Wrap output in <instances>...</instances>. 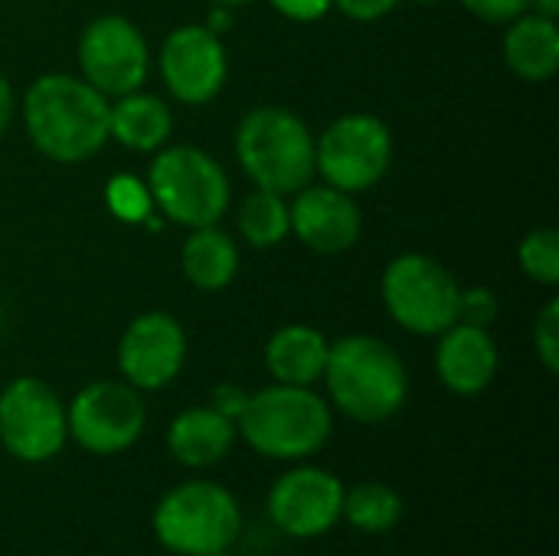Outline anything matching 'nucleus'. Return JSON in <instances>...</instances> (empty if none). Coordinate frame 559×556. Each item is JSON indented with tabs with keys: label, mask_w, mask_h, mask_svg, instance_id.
I'll use <instances>...</instances> for the list:
<instances>
[{
	"label": "nucleus",
	"mask_w": 559,
	"mask_h": 556,
	"mask_svg": "<svg viewBox=\"0 0 559 556\" xmlns=\"http://www.w3.org/2000/svg\"><path fill=\"white\" fill-rule=\"evenodd\" d=\"M23 125L39 154L59 164H79L108 141V98L85 79L49 72L26 88Z\"/></svg>",
	"instance_id": "1"
},
{
	"label": "nucleus",
	"mask_w": 559,
	"mask_h": 556,
	"mask_svg": "<svg viewBox=\"0 0 559 556\" xmlns=\"http://www.w3.org/2000/svg\"><path fill=\"white\" fill-rule=\"evenodd\" d=\"M321 380L331 403L354 423H383L396 416L409 393L400 354L370 334H350L331 344Z\"/></svg>",
	"instance_id": "2"
},
{
	"label": "nucleus",
	"mask_w": 559,
	"mask_h": 556,
	"mask_svg": "<svg viewBox=\"0 0 559 556\" xmlns=\"http://www.w3.org/2000/svg\"><path fill=\"white\" fill-rule=\"evenodd\" d=\"M236 433L262 459L305 462L328 446L334 416L328 400L311 387L272 383L246 400V410L236 419Z\"/></svg>",
	"instance_id": "3"
},
{
	"label": "nucleus",
	"mask_w": 559,
	"mask_h": 556,
	"mask_svg": "<svg viewBox=\"0 0 559 556\" xmlns=\"http://www.w3.org/2000/svg\"><path fill=\"white\" fill-rule=\"evenodd\" d=\"M236 157L259 190L298 193L314 177V138L308 125L278 105L252 108L236 131Z\"/></svg>",
	"instance_id": "4"
},
{
	"label": "nucleus",
	"mask_w": 559,
	"mask_h": 556,
	"mask_svg": "<svg viewBox=\"0 0 559 556\" xmlns=\"http://www.w3.org/2000/svg\"><path fill=\"white\" fill-rule=\"evenodd\" d=\"M151 531L157 544L174 556H210L233 551L242 534V511L229 488L193 478L170 488L157 501Z\"/></svg>",
	"instance_id": "5"
},
{
	"label": "nucleus",
	"mask_w": 559,
	"mask_h": 556,
	"mask_svg": "<svg viewBox=\"0 0 559 556\" xmlns=\"http://www.w3.org/2000/svg\"><path fill=\"white\" fill-rule=\"evenodd\" d=\"M151 200L180 226H213L229 206L226 170L200 147H164L147 170Z\"/></svg>",
	"instance_id": "6"
},
{
	"label": "nucleus",
	"mask_w": 559,
	"mask_h": 556,
	"mask_svg": "<svg viewBox=\"0 0 559 556\" xmlns=\"http://www.w3.org/2000/svg\"><path fill=\"white\" fill-rule=\"evenodd\" d=\"M383 301L393 321L413 334H442L459 321L462 288L455 275L423 252L396 256L383 272Z\"/></svg>",
	"instance_id": "7"
},
{
	"label": "nucleus",
	"mask_w": 559,
	"mask_h": 556,
	"mask_svg": "<svg viewBox=\"0 0 559 556\" xmlns=\"http://www.w3.org/2000/svg\"><path fill=\"white\" fill-rule=\"evenodd\" d=\"M66 426L79 449L92 456H121L141 439L147 426V406L141 390L131 383L95 380L66 406Z\"/></svg>",
	"instance_id": "8"
},
{
	"label": "nucleus",
	"mask_w": 559,
	"mask_h": 556,
	"mask_svg": "<svg viewBox=\"0 0 559 556\" xmlns=\"http://www.w3.org/2000/svg\"><path fill=\"white\" fill-rule=\"evenodd\" d=\"M69 439L66 406L36 377H16L0 390V446L26 465L49 462Z\"/></svg>",
	"instance_id": "9"
},
{
	"label": "nucleus",
	"mask_w": 559,
	"mask_h": 556,
	"mask_svg": "<svg viewBox=\"0 0 559 556\" xmlns=\"http://www.w3.org/2000/svg\"><path fill=\"white\" fill-rule=\"evenodd\" d=\"M390 161L393 138L377 115H344L314 141V170L344 193L370 190L386 174Z\"/></svg>",
	"instance_id": "10"
},
{
	"label": "nucleus",
	"mask_w": 559,
	"mask_h": 556,
	"mask_svg": "<svg viewBox=\"0 0 559 556\" xmlns=\"http://www.w3.org/2000/svg\"><path fill=\"white\" fill-rule=\"evenodd\" d=\"M344 482L318 465H295L282 472L265 498L269 521L295 541L324 537L341 521Z\"/></svg>",
	"instance_id": "11"
},
{
	"label": "nucleus",
	"mask_w": 559,
	"mask_h": 556,
	"mask_svg": "<svg viewBox=\"0 0 559 556\" xmlns=\"http://www.w3.org/2000/svg\"><path fill=\"white\" fill-rule=\"evenodd\" d=\"M82 79L105 98L128 95L147 79V43L141 29L124 16H98L85 26L79 39Z\"/></svg>",
	"instance_id": "12"
},
{
	"label": "nucleus",
	"mask_w": 559,
	"mask_h": 556,
	"mask_svg": "<svg viewBox=\"0 0 559 556\" xmlns=\"http://www.w3.org/2000/svg\"><path fill=\"white\" fill-rule=\"evenodd\" d=\"M187 360V334L167 311L138 315L118 344V370L134 390H160L174 383Z\"/></svg>",
	"instance_id": "13"
},
{
	"label": "nucleus",
	"mask_w": 559,
	"mask_h": 556,
	"mask_svg": "<svg viewBox=\"0 0 559 556\" xmlns=\"http://www.w3.org/2000/svg\"><path fill=\"white\" fill-rule=\"evenodd\" d=\"M226 49L210 26H177L160 46V75L183 105H206L226 85Z\"/></svg>",
	"instance_id": "14"
},
{
	"label": "nucleus",
	"mask_w": 559,
	"mask_h": 556,
	"mask_svg": "<svg viewBox=\"0 0 559 556\" xmlns=\"http://www.w3.org/2000/svg\"><path fill=\"white\" fill-rule=\"evenodd\" d=\"M292 229L298 239L324 256L344 252L360 239V210L350 193L337 187H301L295 193V203L288 206Z\"/></svg>",
	"instance_id": "15"
},
{
	"label": "nucleus",
	"mask_w": 559,
	"mask_h": 556,
	"mask_svg": "<svg viewBox=\"0 0 559 556\" xmlns=\"http://www.w3.org/2000/svg\"><path fill=\"white\" fill-rule=\"evenodd\" d=\"M436 370L445 390L459 397H475L491 387L498 374V344L488 328L455 321L442 331L436 347Z\"/></svg>",
	"instance_id": "16"
},
{
	"label": "nucleus",
	"mask_w": 559,
	"mask_h": 556,
	"mask_svg": "<svg viewBox=\"0 0 559 556\" xmlns=\"http://www.w3.org/2000/svg\"><path fill=\"white\" fill-rule=\"evenodd\" d=\"M236 436V423L219 410L190 406L167 426V452L183 469H213L229 456Z\"/></svg>",
	"instance_id": "17"
},
{
	"label": "nucleus",
	"mask_w": 559,
	"mask_h": 556,
	"mask_svg": "<svg viewBox=\"0 0 559 556\" xmlns=\"http://www.w3.org/2000/svg\"><path fill=\"white\" fill-rule=\"evenodd\" d=\"M328 338L311 324H288L275 331L265 344V367L275 383L311 387L321 380L328 364Z\"/></svg>",
	"instance_id": "18"
},
{
	"label": "nucleus",
	"mask_w": 559,
	"mask_h": 556,
	"mask_svg": "<svg viewBox=\"0 0 559 556\" xmlns=\"http://www.w3.org/2000/svg\"><path fill=\"white\" fill-rule=\"evenodd\" d=\"M174 128V115L164 98L151 92H128L108 105V138L124 144L128 151H157L167 144Z\"/></svg>",
	"instance_id": "19"
},
{
	"label": "nucleus",
	"mask_w": 559,
	"mask_h": 556,
	"mask_svg": "<svg viewBox=\"0 0 559 556\" xmlns=\"http://www.w3.org/2000/svg\"><path fill=\"white\" fill-rule=\"evenodd\" d=\"M504 62L524 82H547L559 69L557 20L521 13L504 33Z\"/></svg>",
	"instance_id": "20"
},
{
	"label": "nucleus",
	"mask_w": 559,
	"mask_h": 556,
	"mask_svg": "<svg viewBox=\"0 0 559 556\" xmlns=\"http://www.w3.org/2000/svg\"><path fill=\"white\" fill-rule=\"evenodd\" d=\"M180 265L183 275L203 288V292H219L236 279L239 269V249L233 242V236H226L223 229L213 226H197L190 233V239L183 242L180 252Z\"/></svg>",
	"instance_id": "21"
},
{
	"label": "nucleus",
	"mask_w": 559,
	"mask_h": 556,
	"mask_svg": "<svg viewBox=\"0 0 559 556\" xmlns=\"http://www.w3.org/2000/svg\"><path fill=\"white\" fill-rule=\"evenodd\" d=\"M341 521L360 534H386L403 521V498L386 482H360L344 488Z\"/></svg>",
	"instance_id": "22"
},
{
	"label": "nucleus",
	"mask_w": 559,
	"mask_h": 556,
	"mask_svg": "<svg viewBox=\"0 0 559 556\" xmlns=\"http://www.w3.org/2000/svg\"><path fill=\"white\" fill-rule=\"evenodd\" d=\"M239 233L255 249L278 246L292 233V220H288L285 197L282 193H272V190L249 193L246 203L239 206Z\"/></svg>",
	"instance_id": "23"
},
{
	"label": "nucleus",
	"mask_w": 559,
	"mask_h": 556,
	"mask_svg": "<svg viewBox=\"0 0 559 556\" xmlns=\"http://www.w3.org/2000/svg\"><path fill=\"white\" fill-rule=\"evenodd\" d=\"M521 269L540 282V285H557L559 282V236L557 229H534L524 236L518 249Z\"/></svg>",
	"instance_id": "24"
},
{
	"label": "nucleus",
	"mask_w": 559,
	"mask_h": 556,
	"mask_svg": "<svg viewBox=\"0 0 559 556\" xmlns=\"http://www.w3.org/2000/svg\"><path fill=\"white\" fill-rule=\"evenodd\" d=\"M151 190L131 174H121L108 184V206L124 223H144L151 216Z\"/></svg>",
	"instance_id": "25"
},
{
	"label": "nucleus",
	"mask_w": 559,
	"mask_h": 556,
	"mask_svg": "<svg viewBox=\"0 0 559 556\" xmlns=\"http://www.w3.org/2000/svg\"><path fill=\"white\" fill-rule=\"evenodd\" d=\"M534 347H537V357L540 364L557 374L559 370V301H547L544 311L537 315L534 321Z\"/></svg>",
	"instance_id": "26"
},
{
	"label": "nucleus",
	"mask_w": 559,
	"mask_h": 556,
	"mask_svg": "<svg viewBox=\"0 0 559 556\" xmlns=\"http://www.w3.org/2000/svg\"><path fill=\"white\" fill-rule=\"evenodd\" d=\"M498 315V298L488 288H468L462 292V305H459V321L488 328Z\"/></svg>",
	"instance_id": "27"
},
{
	"label": "nucleus",
	"mask_w": 559,
	"mask_h": 556,
	"mask_svg": "<svg viewBox=\"0 0 559 556\" xmlns=\"http://www.w3.org/2000/svg\"><path fill=\"white\" fill-rule=\"evenodd\" d=\"M465 10L488 23H511L514 16L527 13V0H462Z\"/></svg>",
	"instance_id": "28"
},
{
	"label": "nucleus",
	"mask_w": 559,
	"mask_h": 556,
	"mask_svg": "<svg viewBox=\"0 0 559 556\" xmlns=\"http://www.w3.org/2000/svg\"><path fill=\"white\" fill-rule=\"evenodd\" d=\"M400 0H331V7H337L344 16L350 20H380L386 16Z\"/></svg>",
	"instance_id": "29"
},
{
	"label": "nucleus",
	"mask_w": 559,
	"mask_h": 556,
	"mask_svg": "<svg viewBox=\"0 0 559 556\" xmlns=\"http://www.w3.org/2000/svg\"><path fill=\"white\" fill-rule=\"evenodd\" d=\"M272 7L278 13H285L288 20L311 23V20H321L331 10V0H272Z\"/></svg>",
	"instance_id": "30"
},
{
	"label": "nucleus",
	"mask_w": 559,
	"mask_h": 556,
	"mask_svg": "<svg viewBox=\"0 0 559 556\" xmlns=\"http://www.w3.org/2000/svg\"><path fill=\"white\" fill-rule=\"evenodd\" d=\"M246 400H249V393L242 390V387H236V383H223V387H216V393H213V410H219L223 416H229L233 423L239 419V413L246 410Z\"/></svg>",
	"instance_id": "31"
},
{
	"label": "nucleus",
	"mask_w": 559,
	"mask_h": 556,
	"mask_svg": "<svg viewBox=\"0 0 559 556\" xmlns=\"http://www.w3.org/2000/svg\"><path fill=\"white\" fill-rule=\"evenodd\" d=\"M10 118H13V88H10V82L0 75V134L7 131Z\"/></svg>",
	"instance_id": "32"
},
{
	"label": "nucleus",
	"mask_w": 559,
	"mask_h": 556,
	"mask_svg": "<svg viewBox=\"0 0 559 556\" xmlns=\"http://www.w3.org/2000/svg\"><path fill=\"white\" fill-rule=\"evenodd\" d=\"M527 10H534L537 16H547V20H557L559 0H527Z\"/></svg>",
	"instance_id": "33"
},
{
	"label": "nucleus",
	"mask_w": 559,
	"mask_h": 556,
	"mask_svg": "<svg viewBox=\"0 0 559 556\" xmlns=\"http://www.w3.org/2000/svg\"><path fill=\"white\" fill-rule=\"evenodd\" d=\"M216 7H239V3H246V0H213Z\"/></svg>",
	"instance_id": "34"
},
{
	"label": "nucleus",
	"mask_w": 559,
	"mask_h": 556,
	"mask_svg": "<svg viewBox=\"0 0 559 556\" xmlns=\"http://www.w3.org/2000/svg\"><path fill=\"white\" fill-rule=\"evenodd\" d=\"M210 556H233V551H219V554H210Z\"/></svg>",
	"instance_id": "35"
},
{
	"label": "nucleus",
	"mask_w": 559,
	"mask_h": 556,
	"mask_svg": "<svg viewBox=\"0 0 559 556\" xmlns=\"http://www.w3.org/2000/svg\"><path fill=\"white\" fill-rule=\"evenodd\" d=\"M419 3H442V0H419Z\"/></svg>",
	"instance_id": "36"
}]
</instances>
